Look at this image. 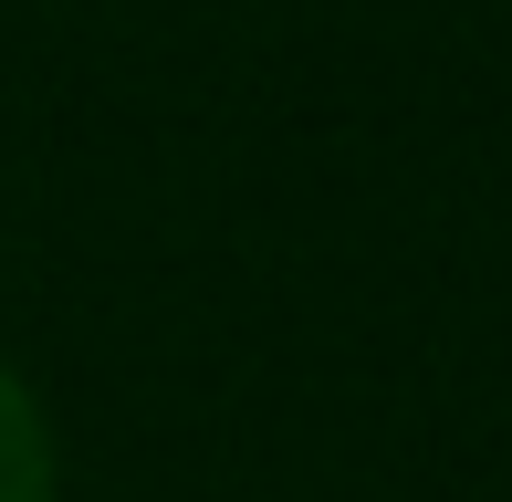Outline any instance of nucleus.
<instances>
[{
  "instance_id": "nucleus-1",
  "label": "nucleus",
  "mask_w": 512,
  "mask_h": 502,
  "mask_svg": "<svg viewBox=\"0 0 512 502\" xmlns=\"http://www.w3.org/2000/svg\"><path fill=\"white\" fill-rule=\"evenodd\" d=\"M0 502H63V471H53V419H42L32 377L0 356Z\"/></svg>"
}]
</instances>
